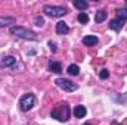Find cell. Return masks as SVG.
Listing matches in <instances>:
<instances>
[{
    "instance_id": "8",
    "label": "cell",
    "mask_w": 127,
    "mask_h": 125,
    "mask_svg": "<svg viewBox=\"0 0 127 125\" xmlns=\"http://www.w3.org/2000/svg\"><path fill=\"white\" fill-rule=\"evenodd\" d=\"M86 113H87V109H86L83 104H78V106H75V107H74V116H75V118L81 119V118H84V116H86Z\"/></svg>"
},
{
    "instance_id": "18",
    "label": "cell",
    "mask_w": 127,
    "mask_h": 125,
    "mask_svg": "<svg viewBox=\"0 0 127 125\" xmlns=\"http://www.w3.org/2000/svg\"><path fill=\"white\" fill-rule=\"evenodd\" d=\"M34 25L35 27H43L44 25V18L43 16H35L34 18Z\"/></svg>"
},
{
    "instance_id": "7",
    "label": "cell",
    "mask_w": 127,
    "mask_h": 125,
    "mask_svg": "<svg viewBox=\"0 0 127 125\" xmlns=\"http://www.w3.org/2000/svg\"><path fill=\"white\" fill-rule=\"evenodd\" d=\"M124 22H126V21L115 18V19H112V21L109 22V28H111L112 31H120V30L124 27Z\"/></svg>"
},
{
    "instance_id": "12",
    "label": "cell",
    "mask_w": 127,
    "mask_h": 125,
    "mask_svg": "<svg viewBox=\"0 0 127 125\" xmlns=\"http://www.w3.org/2000/svg\"><path fill=\"white\" fill-rule=\"evenodd\" d=\"M49 69H50L52 72H55V74H61V72H62V66H61V63L55 62V61H50V62H49Z\"/></svg>"
},
{
    "instance_id": "23",
    "label": "cell",
    "mask_w": 127,
    "mask_h": 125,
    "mask_svg": "<svg viewBox=\"0 0 127 125\" xmlns=\"http://www.w3.org/2000/svg\"><path fill=\"white\" fill-rule=\"evenodd\" d=\"M83 125H92V124H89V122H87V124H83Z\"/></svg>"
},
{
    "instance_id": "17",
    "label": "cell",
    "mask_w": 127,
    "mask_h": 125,
    "mask_svg": "<svg viewBox=\"0 0 127 125\" xmlns=\"http://www.w3.org/2000/svg\"><path fill=\"white\" fill-rule=\"evenodd\" d=\"M117 18L126 21L127 19V7L126 9H118V10H117Z\"/></svg>"
},
{
    "instance_id": "16",
    "label": "cell",
    "mask_w": 127,
    "mask_h": 125,
    "mask_svg": "<svg viewBox=\"0 0 127 125\" xmlns=\"http://www.w3.org/2000/svg\"><path fill=\"white\" fill-rule=\"evenodd\" d=\"M77 19H78L80 24H87V22H89V15H87L86 12H80L78 16H77Z\"/></svg>"
},
{
    "instance_id": "2",
    "label": "cell",
    "mask_w": 127,
    "mask_h": 125,
    "mask_svg": "<svg viewBox=\"0 0 127 125\" xmlns=\"http://www.w3.org/2000/svg\"><path fill=\"white\" fill-rule=\"evenodd\" d=\"M9 32L12 35H15L16 38H21V40H28V41H35L37 40V34L25 27H19V25H12L9 28Z\"/></svg>"
},
{
    "instance_id": "4",
    "label": "cell",
    "mask_w": 127,
    "mask_h": 125,
    "mask_svg": "<svg viewBox=\"0 0 127 125\" xmlns=\"http://www.w3.org/2000/svg\"><path fill=\"white\" fill-rule=\"evenodd\" d=\"M34 103H35V97L32 93H25L21 99H19V107L21 110L24 112H28L34 107Z\"/></svg>"
},
{
    "instance_id": "1",
    "label": "cell",
    "mask_w": 127,
    "mask_h": 125,
    "mask_svg": "<svg viewBox=\"0 0 127 125\" xmlns=\"http://www.w3.org/2000/svg\"><path fill=\"white\" fill-rule=\"evenodd\" d=\"M50 116L55 118V119L59 121V122H66V121L69 119V106H68V103H66V102L58 103V104L52 109Z\"/></svg>"
},
{
    "instance_id": "13",
    "label": "cell",
    "mask_w": 127,
    "mask_h": 125,
    "mask_svg": "<svg viewBox=\"0 0 127 125\" xmlns=\"http://www.w3.org/2000/svg\"><path fill=\"white\" fill-rule=\"evenodd\" d=\"M1 65L3 66H15L16 65V59L13 56H6L1 59Z\"/></svg>"
},
{
    "instance_id": "3",
    "label": "cell",
    "mask_w": 127,
    "mask_h": 125,
    "mask_svg": "<svg viewBox=\"0 0 127 125\" xmlns=\"http://www.w3.org/2000/svg\"><path fill=\"white\" fill-rule=\"evenodd\" d=\"M43 12H44L47 16H52V18H62L64 15L66 13V9H65L64 6L46 4V6H43Z\"/></svg>"
},
{
    "instance_id": "15",
    "label": "cell",
    "mask_w": 127,
    "mask_h": 125,
    "mask_svg": "<svg viewBox=\"0 0 127 125\" xmlns=\"http://www.w3.org/2000/svg\"><path fill=\"white\" fill-rule=\"evenodd\" d=\"M106 16H108L106 10H99V12H96V15H95V21L97 24H100V22H103L106 19Z\"/></svg>"
},
{
    "instance_id": "5",
    "label": "cell",
    "mask_w": 127,
    "mask_h": 125,
    "mask_svg": "<svg viewBox=\"0 0 127 125\" xmlns=\"http://www.w3.org/2000/svg\"><path fill=\"white\" fill-rule=\"evenodd\" d=\"M55 84H56L61 90L66 91V93H74V91L78 90V85H77L75 83H72V81H69V80H65V78H56V80H55Z\"/></svg>"
},
{
    "instance_id": "19",
    "label": "cell",
    "mask_w": 127,
    "mask_h": 125,
    "mask_svg": "<svg viewBox=\"0 0 127 125\" xmlns=\"http://www.w3.org/2000/svg\"><path fill=\"white\" fill-rule=\"evenodd\" d=\"M99 77H100L102 80H106V78L109 77V72H108L106 69H102V71H100V74H99Z\"/></svg>"
},
{
    "instance_id": "6",
    "label": "cell",
    "mask_w": 127,
    "mask_h": 125,
    "mask_svg": "<svg viewBox=\"0 0 127 125\" xmlns=\"http://www.w3.org/2000/svg\"><path fill=\"white\" fill-rule=\"evenodd\" d=\"M81 43H83L84 46L90 47V46H96V44L99 43V38H97L96 35H86V37H83Z\"/></svg>"
},
{
    "instance_id": "14",
    "label": "cell",
    "mask_w": 127,
    "mask_h": 125,
    "mask_svg": "<svg viewBox=\"0 0 127 125\" xmlns=\"http://www.w3.org/2000/svg\"><path fill=\"white\" fill-rule=\"evenodd\" d=\"M66 72H68L69 75L75 77V75H78V74H80V66H78V65H75V63H71V65L68 66Z\"/></svg>"
},
{
    "instance_id": "10",
    "label": "cell",
    "mask_w": 127,
    "mask_h": 125,
    "mask_svg": "<svg viewBox=\"0 0 127 125\" xmlns=\"http://www.w3.org/2000/svg\"><path fill=\"white\" fill-rule=\"evenodd\" d=\"M15 22H16V19L13 16H0V28H4V27L12 25Z\"/></svg>"
},
{
    "instance_id": "21",
    "label": "cell",
    "mask_w": 127,
    "mask_h": 125,
    "mask_svg": "<svg viewBox=\"0 0 127 125\" xmlns=\"http://www.w3.org/2000/svg\"><path fill=\"white\" fill-rule=\"evenodd\" d=\"M114 100H117V102H126L127 99L123 96V97H117V96H114Z\"/></svg>"
},
{
    "instance_id": "22",
    "label": "cell",
    "mask_w": 127,
    "mask_h": 125,
    "mask_svg": "<svg viewBox=\"0 0 127 125\" xmlns=\"http://www.w3.org/2000/svg\"><path fill=\"white\" fill-rule=\"evenodd\" d=\"M112 125H121V124H118L117 121H112Z\"/></svg>"
},
{
    "instance_id": "9",
    "label": "cell",
    "mask_w": 127,
    "mask_h": 125,
    "mask_svg": "<svg viewBox=\"0 0 127 125\" xmlns=\"http://www.w3.org/2000/svg\"><path fill=\"white\" fill-rule=\"evenodd\" d=\"M56 32H58L59 35H65V34H68V32H69V27H68V24H65L64 21H59V22L56 24Z\"/></svg>"
},
{
    "instance_id": "11",
    "label": "cell",
    "mask_w": 127,
    "mask_h": 125,
    "mask_svg": "<svg viewBox=\"0 0 127 125\" xmlns=\"http://www.w3.org/2000/svg\"><path fill=\"white\" fill-rule=\"evenodd\" d=\"M72 4H74V7H75V9H78L80 12H84V10L89 7V3H87V1H84V0H74V3H72Z\"/></svg>"
},
{
    "instance_id": "20",
    "label": "cell",
    "mask_w": 127,
    "mask_h": 125,
    "mask_svg": "<svg viewBox=\"0 0 127 125\" xmlns=\"http://www.w3.org/2000/svg\"><path fill=\"white\" fill-rule=\"evenodd\" d=\"M49 47H50L52 53H55V52H56V43H55V41H52V40H50V41H49Z\"/></svg>"
}]
</instances>
